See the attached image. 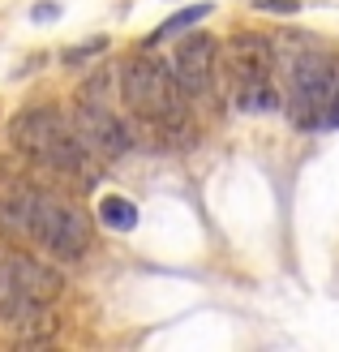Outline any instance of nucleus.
<instances>
[{"label": "nucleus", "instance_id": "1", "mask_svg": "<svg viewBox=\"0 0 339 352\" xmlns=\"http://www.w3.org/2000/svg\"><path fill=\"white\" fill-rule=\"evenodd\" d=\"M0 223L9 232L34 241L39 250H47L61 262H78L91 250V219L82 215L78 206H69L52 193H17L0 210Z\"/></svg>", "mask_w": 339, "mask_h": 352}, {"label": "nucleus", "instance_id": "2", "mask_svg": "<svg viewBox=\"0 0 339 352\" xmlns=\"http://www.w3.org/2000/svg\"><path fill=\"white\" fill-rule=\"evenodd\" d=\"M120 95L129 103V112L146 125H164V129H181L185 125V108L189 99L176 82L172 60L155 56L151 47L133 52L129 60L120 65Z\"/></svg>", "mask_w": 339, "mask_h": 352}, {"label": "nucleus", "instance_id": "3", "mask_svg": "<svg viewBox=\"0 0 339 352\" xmlns=\"http://www.w3.org/2000/svg\"><path fill=\"white\" fill-rule=\"evenodd\" d=\"M13 138L22 142L26 155H34L39 164H47L52 172H65V176H91V146L78 138V129L61 120L56 112L47 108H34L13 125Z\"/></svg>", "mask_w": 339, "mask_h": 352}, {"label": "nucleus", "instance_id": "4", "mask_svg": "<svg viewBox=\"0 0 339 352\" xmlns=\"http://www.w3.org/2000/svg\"><path fill=\"white\" fill-rule=\"evenodd\" d=\"M283 74H288V116L300 129H322L327 125V99H331V82L339 74V65L331 52L322 47H292L288 60H283Z\"/></svg>", "mask_w": 339, "mask_h": 352}, {"label": "nucleus", "instance_id": "5", "mask_svg": "<svg viewBox=\"0 0 339 352\" xmlns=\"http://www.w3.org/2000/svg\"><path fill=\"white\" fill-rule=\"evenodd\" d=\"M74 129L86 146H91V155H99V160H120V155L133 151V133L129 125L108 108V103L99 99H82L78 112H74Z\"/></svg>", "mask_w": 339, "mask_h": 352}, {"label": "nucleus", "instance_id": "6", "mask_svg": "<svg viewBox=\"0 0 339 352\" xmlns=\"http://www.w3.org/2000/svg\"><path fill=\"white\" fill-rule=\"evenodd\" d=\"M215 56H219V47H215L210 34H189V39L176 47L172 69H176V82H181L189 103L193 99L202 103V99H210V91H215Z\"/></svg>", "mask_w": 339, "mask_h": 352}, {"label": "nucleus", "instance_id": "7", "mask_svg": "<svg viewBox=\"0 0 339 352\" xmlns=\"http://www.w3.org/2000/svg\"><path fill=\"white\" fill-rule=\"evenodd\" d=\"M228 69H232V91H245V86H262L275 74V39L254 30H241L228 47Z\"/></svg>", "mask_w": 339, "mask_h": 352}, {"label": "nucleus", "instance_id": "8", "mask_svg": "<svg viewBox=\"0 0 339 352\" xmlns=\"http://www.w3.org/2000/svg\"><path fill=\"white\" fill-rule=\"evenodd\" d=\"M0 318H5V322H39V318H47V314H34L26 305L22 288H17V275H13L9 254H0Z\"/></svg>", "mask_w": 339, "mask_h": 352}, {"label": "nucleus", "instance_id": "9", "mask_svg": "<svg viewBox=\"0 0 339 352\" xmlns=\"http://www.w3.org/2000/svg\"><path fill=\"white\" fill-rule=\"evenodd\" d=\"M95 215H99L103 228H112V232H133L138 228V206L129 198H120V193H103Z\"/></svg>", "mask_w": 339, "mask_h": 352}, {"label": "nucleus", "instance_id": "10", "mask_svg": "<svg viewBox=\"0 0 339 352\" xmlns=\"http://www.w3.org/2000/svg\"><path fill=\"white\" fill-rule=\"evenodd\" d=\"M232 103H237V112H245V116H266V112H275L283 99H279V91H275V82H262V86L232 91Z\"/></svg>", "mask_w": 339, "mask_h": 352}, {"label": "nucleus", "instance_id": "11", "mask_svg": "<svg viewBox=\"0 0 339 352\" xmlns=\"http://www.w3.org/2000/svg\"><path fill=\"white\" fill-rule=\"evenodd\" d=\"M202 17H210V5H189V9H181V13H172L164 26H159L151 39H146V47H155V43H164V39H172V34H181V30H189V26H198Z\"/></svg>", "mask_w": 339, "mask_h": 352}, {"label": "nucleus", "instance_id": "12", "mask_svg": "<svg viewBox=\"0 0 339 352\" xmlns=\"http://www.w3.org/2000/svg\"><path fill=\"white\" fill-rule=\"evenodd\" d=\"M258 9H262V13H279V17L300 13V5H296V0H258Z\"/></svg>", "mask_w": 339, "mask_h": 352}, {"label": "nucleus", "instance_id": "13", "mask_svg": "<svg viewBox=\"0 0 339 352\" xmlns=\"http://www.w3.org/2000/svg\"><path fill=\"white\" fill-rule=\"evenodd\" d=\"M103 47H108V39H91V43L78 47V52H65V60H69V65H78V60H86V56H95V52H103Z\"/></svg>", "mask_w": 339, "mask_h": 352}, {"label": "nucleus", "instance_id": "14", "mask_svg": "<svg viewBox=\"0 0 339 352\" xmlns=\"http://www.w3.org/2000/svg\"><path fill=\"white\" fill-rule=\"evenodd\" d=\"M327 125H339V74L331 82V99H327Z\"/></svg>", "mask_w": 339, "mask_h": 352}, {"label": "nucleus", "instance_id": "15", "mask_svg": "<svg viewBox=\"0 0 339 352\" xmlns=\"http://www.w3.org/2000/svg\"><path fill=\"white\" fill-rule=\"evenodd\" d=\"M56 17V5H34V22H52Z\"/></svg>", "mask_w": 339, "mask_h": 352}]
</instances>
